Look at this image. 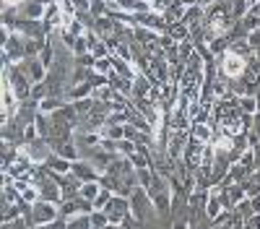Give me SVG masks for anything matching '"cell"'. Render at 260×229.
<instances>
[{
	"mask_svg": "<svg viewBox=\"0 0 260 229\" xmlns=\"http://www.w3.org/2000/svg\"><path fill=\"white\" fill-rule=\"evenodd\" d=\"M104 214L110 216L112 224H122V219L127 214V201L125 198H110V203L104 206Z\"/></svg>",
	"mask_w": 260,
	"mask_h": 229,
	"instance_id": "1",
	"label": "cell"
},
{
	"mask_svg": "<svg viewBox=\"0 0 260 229\" xmlns=\"http://www.w3.org/2000/svg\"><path fill=\"white\" fill-rule=\"evenodd\" d=\"M73 175H76L81 182H94V180H96V167H94L91 161H86V164L73 161Z\"/></svg>",
	"mask_w": 260,
	"mask_h": 229,
	"instance_id": "2",
	"label": "cell"
},
{
	"mask_svg": "<svg viewBox=\"0 0 260 229\" xmlns=\"http://www.w3.org/2000/svg\"><path fill=\"white\" fill-rule=\"evenodd\" d=\"M68 229H91V216H73V221H68Z\"/></svg>",
	"mask_w": 260,
	"mask_h": 229,
	"instance_id": "3",
	"label": "cell"
},
{
	"mask_svg": "<svg viewBox=\"0 0 260 229\" xmlns=\"http://www.w3.org/2000/svg\"><path fill=\"white\" fill-rule=\"evenodd\" d=\"M81 195H83V198H89V201L96 198V195H99V185H94V182H83V185H81Z\"/></svg>",
	"mask_w": 260,
	"mask_h": 229,
	"instance_id": "4",
	"label": "cell"
},
{
	"mask_svg": "<svg viewBox=\"0 0 260 229\" xmlns=\"http://www.w3.org/2000/svg\"><path fill=\"white\" fill-rule=\"evenodd\" d=\"M47 167H52V170H60V172H65V170H68V161H65V159H50V161H47Z\"/></svg>",
	"mask_w": 260,
	"mask_h": 229,
	"instance_id": "5",
	"label": "cell"
},
{
	"mask_svg": "<svg viewBox=\"0 0 260 229\" xmlns=\"http://www.w3.org/2000/svg\"><path fill=\"white\" fill-rule=\"evenodd\" d=\"M257 110H260V89H257Z\"/></svg>",
	"mask_w": 260,
	"mask_h": 229,
	"instance_id": "6",
	"label": "cell"
},
{
	"mask_svg": "<svg viewBox=\"0 0 260 229\" xmlns=\"http://www.w3.org/2000/svg\"><path fill=\"white\" fill-rule=\"evenodd\" d=\"M250 3H260V0H250Z\"/></svg>",
	"mask_w": 260,
	"mask_h": 229,
	"instance_id": "7",
	"label": "cell"
},
{
	"mask_svg": "<svg viewBox=\"0 0 260 229\" xmlns=\"http://www.w3.org/2000/svg\"><path fill=\"white\" fill-rule=\"evenodd\" d=\"M8 3H11V0H8Z\"/></svg>",
	"mask_w": 260,
	"mask_h": 229,
	"instance_id": "8",
	"label": "cell"
}]
</instances>
